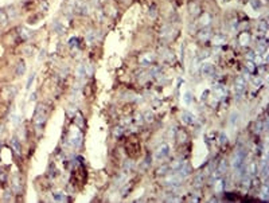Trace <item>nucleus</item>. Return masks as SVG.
<instances>
[{
	"instance_id": "f03ea898",
	"label": "nucleus",
	"mask_w": 269,
	"mask_h": 203,
	"mask_svg": "<svg viewBox=\"0 0 269 203\" xmlns=\"http://www.w3.org/2000/svg\"><path fill=\"white\" fill-rule=\"evenodd\" d=\"M18 76H20V74H23L24 73V63L22 62V63H19V67H18Z\"/></svg>"
},
{
	"instance_id": "f257e3e1",
	"label": "nucleus",
	"mask_w": 269,
	"mask_h": 203,
	"mask_svg": "<svg viewBox=\"0 0 269 203\" xmlns=\"http://www.w3.org/2000/svg\"><path fill=\"white\" fill-rule=\"evenodd\" d=\"M11 144H12V147H14L15 149H16V152H20V144H19V141L16 139H12V141H11Z\"/></svg>"
}]
</instances>
